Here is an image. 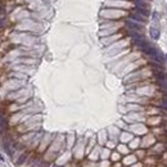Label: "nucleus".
I'll list each match as a JSON object with an SVG mask.
<instances>
[{
    "instance_id": "obj_1",
    "label": "nucleus",
    "mask_w": 167,
    "mask_h": 167,
    "mask_svg": "<svg viewBox=\"0 0 167 167\" xmlns=\"http://www.w3.org/2000/svg\"><path fill=\"white\" fill-rule=\"evenodd\" d=\"M145 54H148L150 58H153V59L156 61V62H158V63H162L163 62V58H162V55H161V53L158 52V50L154 48V46H149V49L145 52Z\"/></svg>"
},
{
    "instance_id": "obj_2",
    "label": "nucleus",
    "mask_w": 167,
    "mask_h": 167,
    "mask_svg": "<svg viewBox=\"0 0 167 167\" xmlns=\"http://www.w3.org/2000/svg\"><path fill=\"white\" fill-rule=\"evenodd\" d=\"M157 80H158V84L161 85V88L163 90L167 91V75L163 74V72H157Z\"/></svg>"
},
{
    "instance_id": "obj_3",
    "label": "nucleus",
    "mask_w": 167,
    "mask_h": 167,
    "mask_svg": "<svg viewBox=\"0 0 167 167\" xmlns=\"http://www.w3.org/2000/svg\"><path fill=\"white\" fill-rule=\"evenodd\" d=\"M127 27L130 28V30L137 31V32H141V30H143V27H141L140 25H137V23L133 22V21H127Z\"/></svg>"
},
{
    "instance_id": "obj_4",
    "label": "nucleus",
    "mask_w": 167,
    "mask_h": 167,
    "mask_svg": "<svg viewBox=\"0 0 167 167\" xmlns=\"http://www.w3.org/2000/svg\"><path fill=\"white\" fill-rule=\"evenodd\" d=\"M135 13L141 14V16L145 17V18L150 16V13H149V10H148L147 8H140V6H136V8H135Z\"/></svg>"
},
{
    "instance_id": "obj_5",
    "label": "nucleus",
    "mask_w": 167,
    "mask_h": 167,
    "mask_svg": "<svg viewBox=\"0 0 167 167\" xmlns=\"http://www.w3.org/2000/svg\"><path fill=\"white\" fill-rule=\"evenodd\" d=\"M150 36L157 40L159 38V31L157 30V28H154V27H150Z\"/></svg>"
},
{
    "instance_id": "obj_6",
    "label": "nucleus",
    "mask_w": 167,
    "mask_h": 167,
    "mask_svg": "<svg viewBox=\"0 0 167 167\" xmlns=\"http://www.w3.org/2000/svg\"><path fill=\"white\" fill-rule=\"evenodd\" d=\"M131 17L134 18V19H136V21H139V22H145V21H147V18L145 17H143V16H139V14L137 13H134V14H131Z\"/></svg>"
},
{
    "instance_id": "obj_7",
    "label": "nucleus",
    "mask_w": 167,
    "mask_h": 167,
    "mask_svg": "<svg viewBox=\"0 0 167 167\" xmlns=\"http://www.w3.org/2000/svg\"><path fill=\"white\" fill-rule=\"evenodd\" d=\"M134 3L136 4V6H140V8H147V4H145L143 0H134Z\"/></svg>"
},
{
    "instance_id": "obj_8",
    "label": "nucleus",
    "mask_w": 167,
    "mask_h": 167,
    "mask_svg": "<svg viewBox=\"0 0 167 167\" xmlns=\"http://www.w3.org/2000/svg\"><path fill=\"white\" fill-rule=\"evenodd\" d=\"M26 157H27V154H22V156H21V157L18 158V161H17V163H18V165H21V163H23V161H25V159H26Z\"/></svg>"
},
{
    "instance_id": "obj_9",
    "label": "nucleus",
    "mask_w": 167,
    "mask_h": 167,
    "mask_svg": "<svg viewBox=\"0 0 167 167\" xmlns=\"http://www.w3.org/2000/svg\"><path fill=\"white\" fill-rule=\"evenodd\" d=\"M161 105L165 108V109H167V98L162 99V101H161Z\"/></svg>"
},
{
    "instance_id": "obj_10",
    "label": "nucleus",
    "mask_w": 167,
    "mask_h": 167,
    "mask_svg": "<svg viewBox=\"0 0 167 167\" xmlns=\"http://www.w3.org/2000/svg\"><path fill=\"white\" fill-rule=\"evenodd\" d=\"M4 120V114H3V112L2 111H0V122H2Z\"/></svg>"
}]
</instances>
